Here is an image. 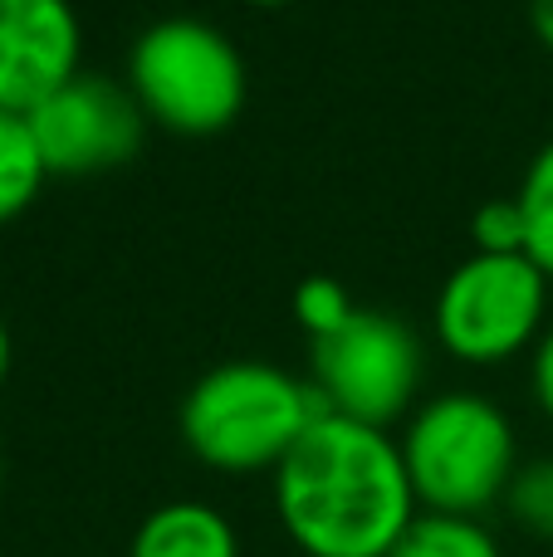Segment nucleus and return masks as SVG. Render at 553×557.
Returning <instances> with one entry per match:
<instances>
[{
  "mask_svg": "<svg viewBox=\"0 0 553 557\" xmlns=\"http://www.w3.org/2000/svg\"><path fill=\"white\" fill-rule=\"evenodd\" d=\"M274 513L304 557H388L421 504L392 431L319 416L274 470Z\"/></svg>",
  "mask_w": 553,
  "mask_h": 557,
  "instance_id": "1",
  "label": "nucleus"
},
{
  "mask_svg": "<svg viewBox=\"0 0 553 557\" xmlns=\"http://www.w3.org/2000/svg\"><path fill=\"white\" fill-rule=\"evenodd\" d=\"M323 411L304 376L274 362L235 357L192 382L176 411L186 450L221 474H274Z\"/></svg>",
  "mask_w": 553,
  "mask_h": 557,
  "instance_id": "2",
  "label": "nucleus"
},
{
  "mask_svg": "<svg viewBox=\"0 0 553 557\" xmlns=\"http://www.w3.org/2000/svg\"><path fill=\"white\" fill-rule=\"evenodd\" d=\"M127 88L147 123L182 137H211L241 117L250 69L221 25L201 15H162L137 29L127 49Z\"/></svg>",
  "mask_w": 553,
  "mask_h": 557,
  "instance_id": "3",
  "label": "nucleus"
},
{
  "mask_svg": "<svg viewBox=\"0 0 553 557\" xmlns=\"http://www.w3.org/2000/svg\"><path fill=\"white\" fill-rule=\"evenodd\" d=\"M417 504L431 513H466L480 519L490 504L505 499L519 470V441L509 416L480 392H441L407 416L402 431Z\"/></svg>",
  "mask_w": 553,
  "mask_h": 557,
  "instance_id": "4",
  "label": "nucleus"
},
{
  "mask_svg": "<svg viewBox=\"0 0 553 557\" xmlns=\"http://www.w3.org/2000/svg\"><path fill=\"white\" fill-rule=\"evenodd\" d=\"M421 337L411 323L382 308H353L348 323L333 333L309 337V386L319 392L323 411L348 421L392 431V421L417 411L421 386Z\"/></svg>",
  "mask_w": 553,
  "mask_h": 557,
  "instance_id": "5",
  "label": "nucleus"
},
{
  "mask_svg": "<svg viewBox=\"0 0 553 557\" xmlns=\"http://www.w3.org/2000/svg\"><path fill=\"white\" fill-rule=\"evenodd\" d=\"M549 308V274L529 255H470L437 294V337L460 362H505L539 343Z\"/></svg>",
  "mask_w": 553,
  "mask_h": 557,
  "instance_id": "6",
  "label": "nucleus"
},
{
  "mask_svg": "<svg viewBox=\"0 0 553 557\" xmlns=\"http://www.w3.org/2000/svg\"><path fill=\"white\" fill-rule=\"evenodd\" d=\"M25 117L45 166L59 176L113 172V166L133 162L147 137V113L133 98L127 78L118 84V78L88 74V69H78L49 98H39Z\"/></svg>",
  "mask_w": 553,
  "mask_h": 557,
  "instance_id": "7",
  "label": "nucleus"
},
{
  "mask_svg": "<svg viewBox=\"0 0 553 557\" xmlns=\"http://www.w3.org/2000/svg\"><path fill=\"white\" fill-rule=\"evenodd\" d=\"M84 20L74 0H0V108L29 113L78 74Z\"/></svg>",
  "mask_w": 553,
  "mask_h": 557,
  "instance_id": "8",
  "label": "nucleus"
},
{
  "mask_svg": "<svg viewBox=\"0 0 553 557\" xmlns=\"http://www.w3.org/2000/svg\"><path fill=\"white\" fill-rule=\"evenodd\" d=\"M127 557H241V533L216 504L167 499L137 523Z\"/></svg>",
  "mask_w": 553,
  "mask_h": 557,
  "instance_id": "9",
  "label": "nucleus"
},
{
  "mask_svg": "<svg viewBox=\"0 0 553 557\" xmlns=\"http://www.w3.org/2000/svg\"><path fill=\"white\" fill-rule=\"evenodd\" d=\"M45 176H49V166L39 157L35 133H29V117L0 108V225L35 206Z\"/></svg>",
  "mask_w": 553,
  "mask_h": 557,
  "instance_id": "10",
  "label": "nucleus"
},
{
  "mask_svg": "<svg viewBox=\"0 0 553 557\" xmlns=\"http://www.w3.org/2000/svg\"><path fill=\"white\" fill-rule=\"evenodd\" d=\"M388 557H505V553H500V539L480 519L421 509Z\"/></svg>",
  "mask_w": 553,
  "mask_h": 557,
  "instance_id": "11",
  "label": "nucleus"
},
{
  "mask_svg": "<svg viewBox=\"0 0 553 557\" xmlns=\"http://www.w3.org/2000/svg\"><path fill=\"white\" fill-rule=\"evenodd\" d=\"M515 201L525 211V255L553 278V137L534 152Z\"/></svg>",
  "mask_w": 553,
  "mask_h": 557,
  "instance_id": "12",
  "label": "nucleus"
},
{
  "mask_svg": "<svg viewBox=\"0 0 553 557\" xmlns=\"http://www.w3.org/2000/svg\"><path fill=\"white\" fill-rule=\"evenodd\" d=\"M505 509L529 539L553 543V455L519 465L505 490Z\"/></svg>",
  "mask_w": 553,
  "mask_h": 557,
  "instance_id": "13",
  "label": "nucleus"
},
{
  "mask_svg": "<svg viewBox=\"0 0 553 557\" xmlns=\"http://www.w3.org/2000/svg\"><path fill=\"white\" fill-rule=\"evenodd\" d=\"M353 308H358L353 304V294L329 274H314V278H304V284L294 288V318H299V327L309 337H323V333H333L339 323H348Z\"/></svg>",
  "mask_w": 553,
  "mask_h": 557,
  "instance_id": "14",
  "label": "nucleus"
},
{
  "mask_svg": "<svg viewBox=\"0 0 553 557\" xmlns=\"http://www.w3.org/2000/svg\"><path fill=\"white\" fill-rule=\"evenodd\" d=\"M470 235H476L480 255H525V211L515 196H495L470 215Z\"/></svg>",
  "mask_w": 553,
  "mask_h": 557,
  "instance_id": "15",
  "label": "nucleus"
},
{
  "mask_svg": "<svg viewBox=\"0 0 553 557\" xmlns=\"http://www.w3.org/2000/svg\"><path fill=\"white\" fill-rule=\"evenodd\" d=\"M529 382H534V401L544 406L553 421V327L534 343V362H529Z\"/></svg>",
  "mask_w": 553,
  "mask_h": 557,
  "instance_id": "16",
  "label": "nucleus"
},
{
  "mask_svg": "<svg viewBox=\"0 0 553 557\" xmlns=\"http://www.w3.org/2000/svg\"><path fill=\"white\" fill-rule=\"evenodd\" d=\"M529 25H534V35L553 49V0H529Z\"/></svg>",
  "mask_w": 553,
  "mask_h": 557,
  "instance_id": "17",
  "label": "nucleus"
},
{
  "mask_svg": "<svg viewBox=\"0 0 553 557\" xmlns=\"http://www.w3.org/2000/svg\"><path fill=\"white\" fill-rule=\"evenodd\" d=\"M10 357H15V343H10V327H5V318H0V386H5V376H10Z\"/></svg>",
  "mask_w": 553,
  "mask_h": 557,
  "instance_id": "18",
  "label": "nucleus"
},
{
  "mask_svg": "<svg viewBox=\"0 0 553 557\" xmlns=\"http://www.w3.org/2000/svg\"><path fill=\"white\" fill-rule=\"evenodd\" d=\"M245 5H294V0H245Z\"/></svg>",
  "mask_w": 553,
  "mask_h": 557,
  "instance_id": "19",
  "label": "nucleus"
},
{
  "mask_svg": "<svg viewBox=\"0 0 553 557\" xmlns=\"http://www.w3.org/2000/svg\"><path fill=\"white\" fill-rule=\"evenodd\" d=\"M0 490H5V455H0Z\"/></svg>",
  "mask_w": 553,
  "mask_h": 557,
  "instance_id": "20",
  "label": "nucleus"
}]
</instances>
